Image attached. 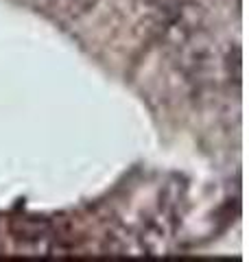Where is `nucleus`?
<instances>
[{
  "instance_id": "nucleus-2",
  "label": "nucleus",
  "mask_w": 249,
  "mask_h": 262,
  "mask_svg": "<svg viewBox=\"0 0 249 262\" xmlns=\"http://www.w3.org/2000/svg\"><path fill=\"white\" fill-rule=\"evenodd\" d=\"M96 5V0H57V7H59V11L68 13V15H79L83 11L92 9Z\"/></svg>"
},
{
  "instance_id": "nucleus-1",
  "label": "nucleus",
  "mask_w": 249,
  "mask_h": 262,
  "mask_svg": "<svg viewBox=\"0 0 249 262\" xmlns=\"http://www.w3.org/2000/svg\"><path fill=\"white\" fill-rule=\"evenodd\" d=\"M13 232L18 234V238L37 241V238H44V236L51 232V223H48V221H37L33 216H24L13 223Z\"/></svg>"
}]
</instances>
